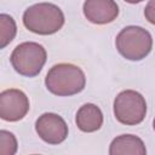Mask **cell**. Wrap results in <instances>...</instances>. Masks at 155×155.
Here are the masks:
<instances>
[{"label": "cell", "instance_id": "obj_1", "mask_svg": "<svg viewBox=\"0 0 155 155\" xmlns=\"http://www.w3.org/2000/svg\"><path fill=\"white\" fill-rule=\"evenodd\" d=\"M45 85L56 96H73L85 88L86 76L82 69L75 64L58 63L46 74Z\"/></svg>", "mask_w": 155, "mask_h": 155}, {"label": "cell", "instance_id": "obj_2", "mask_svg": "<svg viewBox=\"0 0 155 155\" xmlns=\"http://www.w3.org/2000/svg\"><path fill=\"white\" fill-rule=\"evenodd\" d=\"M24 27L39 35L57 33L64 24V13L54 4L39 2L28 7L23 13Z\"/></svg>", "mask_w": 155, "mask_h": 155}, {"label": "cell", "instance_id": "obj_3", "mask_svg": "<svg viewBox=\"0 0 155 155\" xmlns=\"http://www.w3.org/2000/svg\"><path fill=\"white\" fill-rule=\"evenodd\" d=\"M119 53L128 61H140L145 58L153 47L150 33L137 25L125 27L115 39Z\"/></svg>", "mask_w": 155, "mask_h": 155}, {"label": "cell", "instance_id": "obj_4", "mask_svg": "<svg viewBox=\"0 0 155 155\" xmlns=\"http://www.w3.org/2000/svg\"><path fill=\"white\" fill-rule=\"evenodd\" d=\"M47 59L46 50L42 45L33 41L22 42L12 51L10 61L13 69L23 76H36Z\"/></svg>", "mask_w": 155, "mask_h": 155}, {"label": "cell", "instance_id": "obj_5", "mask_svg": "<svg viewBox=\"0 0 155 155\" xmlns=\"http://www.w3.org/2000/svg\"><path fill=\"white\" fill-rule=\"evenodd\" d=\"M147 102L137 91L125 90L114 99V115L122 125H138L144 120Z\"/></svg>", "mask_w": 155, "mask_h": 155}, {"label": "cell", "instance_id": "obj_6", "mask_svg": "<svg viewBox=\"0 0 155 155\" xmlns=\"http://www.w3.org/2000/svg\"><path fill=\"white\" fill-rule=\"evenodd\" d=\"M28 111L29 99L23 91L10 88L0 93V119L16 122L22 120Z\"/></svg>", "mask_w": 155, "mask_h": 155}, {"label": "cell", "instance_id": "obj_7", "mask_svg": "<svg viewBox=\"0 0 155 155\" xmlns=\"http://www.w3.org/2000/svg\"><path fill=\"white\" fill-rule=\"evenodd\" d=\"M38 136L48 144H59L68 137V126L62 116L54 113H45L35 122Z\"/></svg>", "mask_w": 155, "mask_h": 155}, {"label": "cell", "instance_id": "obj_8", "mask_svg": "<svg viewBox=\"0 0 155 155\" xmlns=\"http://www.w3.org/2000/svg\"><path fill=\"white\" fill-rule=\"evenodd\" d=\"M85 17L93 24H108L116 19L119 6L115 0H86L82 7Z\"/></svg>", "mask_w": 155, "mask_h": 155}, {"label": "cell", "instance_id": "obj_9", "mask_svg": "<svg viewBox=\"0 0 155 155\" xmlns=\"http://www.w3.org/2000/svg\"><path fill=\"white\" fill-rule=\"evenodd\" d=\"M76 126L82 132H94L98 131L103 125L102 110L92 103H86L76 113Z\"/></svg>", "mask_w": 155, "mask_h": 155}, {"label": "cell", "instance_id": "obj_10", "mask_svg": "<svg viewBox=\"0 0 155 155\" xmlns=\"http://www.w3.org/2000/svg\"><path fill=\"white\" fill-rule=\"evenodd\" d=\"M110 155H145L143 140L133 134H121L113 139L109 148Z\"/></svg>", "mask_w": 155, "mask_h": 155}, {"label": "cell", "instance_id": "obj_11", "mask_svg": "<svg viewBox=\"0 0 155 155\" xmlns=\"http://www.w3.org/2000/svg\"><path fill=\"white\" fill-rule=\"evenodd\" d=\"M16 34L17 25L15 19L7 13H0V50L11 42Z\"/></svg>", "mask_w": 155, "mask_h": 155}, {"label": "cell", "instance_id": "obj_12", "mask_svg": "<svg viewBox=\"0 0 155 155\" xmlns=\"http://www.w3.org/2000/svg\"><path fill=\"white\" fill-rule=\"evenodd\" d=\"M18 143L15 134L6 130H0V155H15Z\"/></svg>", "mask_w": 155, "mask_h": 155}, {"label": "cell", "instance_id": "obj_13", "mask_svg": "<svg viewBox=\"0 0 155 155\" xmlns=\"http://www.w3.org/2000/svg\"><path fill=\"white\" fill-rule=\"evenodd\" d=\"M126 2H130V4H138V2H142L144 0H125Z\"/></svg>", "mask_w": 155, "mask_h": 155}]
</instances>
